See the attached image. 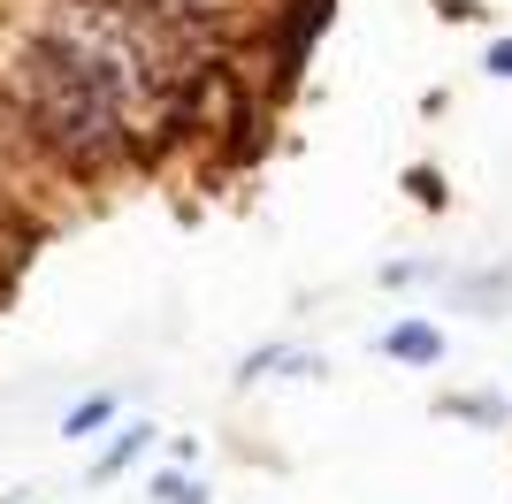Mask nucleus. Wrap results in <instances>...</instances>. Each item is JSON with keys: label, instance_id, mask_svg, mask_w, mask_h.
<instances>
[{"label": "nucleus", "instance_id": "nucleus-1", "mask_svg": "<svg viewBox=\"0 0 512 504\" xmlns=\"http://www.w3.org/2000/svg\"><path fill=\"white\" fill-rule=\"evenodd\" d=\"M153 54H146V31L123 16V8H77V16L46 23L23 39V62H16V100L31 115L46 146L62 153L69 168H100L123 153L130 138V107L153 92Z\"/></svg>", "mask_w": 512, "mask_h": 504}, {"label": "nucleus", "instance_id": "nucleus-2", "mask_svg": "<svg viewBox=\"0 0 512 504\" xmlns=\"http://www.w3.org/2000/svg\"><path fill=\"white\" fill-rule=\"evenodd\" d=\"M375 352L398 359V367H444L451 336H444V321H390V329L375 336Z\"/></svg>", "mask_w": 512, "mask_h": 504}, {"label": "nucleus", "instance_id": "nucleus-3", "mask_svg": "<svg viewBox=\"0 0 512 504\" xmlns=\"http://www.w3.org/2000/svg\"><path fill=\"white\" fill-rule=\"evenodd\" d=\"M130 23H192V16H222V0H107Z\"/></svg>", "mask_w": 512, "mask_h": 504}, {"label": "nucleus", "instance_id": "nucleus-4", "mask_svg": "<svg viewBox=\"0 0 512 504\" xmlns=\"http://www.w3.org/2000/svg\"><path fill=\"white\" fill-rule=\"evenodd\" d=\"M146 443H161V436H153L146 420H130L123 436H115V443H107V451H100V459H92V482H115V474H123V466L138 459V451H146Z\"/></svg>", "mask_w": 512, "mask_h": 504}, {"label": "nucleus", "instance_id": "nucleus-5", "mask_svg": "<svg viewBox=\"0 0 512 504\" xmlns=\"http://www.w3.org/2000/svg\"><path fill=\"white\" fill-rule=\"evenodd\" d=\"M153 497H161V504H214V497H207V482H192L184 466H169V474L153 482Z\"/></svg>", "mask_w": 512, "mask_h": 504}, {"label": "nucleus", "instance_id": "nucleus-6", "mask_svg": "<svg viewBox=\"0 0 512 504\" xmlns=\"http://www.w3.org/2000/svg\"><path fill=\"white\" fill-rule=\"evenodd\" d=\"M107 420H115V398H85V405H77V413L62 420V436L77 443V436H92V428H107Z\"/></svg>", "mask_w": 512, "mask_h": 504}, {"label": "nucleus", "instance_id": "nucleus-7", "mask_svg": "<svg viewBox=\"0 0 512 504\" xmlns=\"http://www.w3.org/2000/svg\"><path fill=\"white\" fill-rule=\"evenodd\" d=\"M428 275H436L428 260H390V268H383V283H390V291H406V283H428Z\"/></svg>", "mask_w": 512, "mask_h": 504}, {"label": "nucleus", "instance_id": "nucleus-8", "mask_svg": "<svg viewBox=\"0 0 512 504\" xmlns=\"http://www.w3.org/2000/svg\"><path fill=\"white\" fill-rule=\"evenodd\" d=\"M482 69H490V77H497V84H512V39H497V46H490V54H482Z\"/></svg>", "mask_w": 512, "mask_h": 504}]
</instances>
